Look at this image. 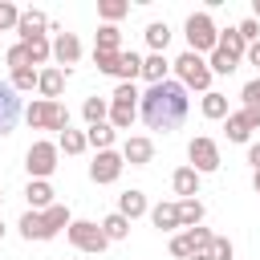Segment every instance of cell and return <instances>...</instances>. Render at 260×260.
Returning a JSON list of instances; mask_svg holds the SVG:
<instances>
[{
    "instance_id": "obj_43",
    "label": "cell",
    "mask_w": 260,
    "mask_h": 260,
    "mask_svg": "<svg viewBox=\"0 0 260 260\" xmlns=\"http://www.w3.org/2000/svg\"><path fill=\"white\" fill-rule=\"evenodd\" d=\"M236 32H240L248 45H256V41H260V20H252V16H248V20H240V24H236Z\"/></svg>"
},
{
    "instance_id": "obj_32",
    "label": "cell",
    "mask_w": 260,
    "mask_h": 260,
    "mask_svg": "<svg viewBox=\"0 0 260 260\" xmlns=\"http://www.w3.org/2000/svg\"><path fill=\"white\" fill-rule=\"evenodd\" d=\"M179 223L183 228H199L203 223V203L199 199H179Z\"/></svg>"
},
{
    "instance_id": "obj_18",
    "label": "cell",
    "mask_w": 260,
    "mask_h": 260,
    "mask_svg": "<svg viewBox=\"0 0 260 260\" xmlns=\"http://www.w3.org/2000/svg\"><path fill=\"white\" fill-rule=\"evenodd\" d=\"M167 73H171V61H167L162 53L142 57V77H146V85H162V81H167Z\"/></svg>"
},
{
    "instance_id": "obj_27",
    "label": "cell",
    "mask_w": 260,
    "mask_h": 260,
    "mask_svg": "<svg viewBox=\"0 0 260 260\" xmlns=\"http://www.w3.org/2000/svg\"><path fill=\"white\" fill-rule=\"evenodd\" d=\"M41 215H45V232H49V236H57L61 228H69V223H73V215H69V207H65V203H53V207H49V211H41Z\"/></svg>"
},
{
    "instance_id": "obj_42",
    "label": "cell",
    "mask_w": 260,
    "mask_h": 260,
    "mask_svg": "<svg viewBox=\"0 0 260 260\" xmlns=\"http://www.w3.org/2000/svg\"><path fill=\"white\" fill-rule=\"evenodd\" d=\"M240 102H244V106H256V110H260V77L244 81V89H240Z\"/></svg>"
},
{
    "instance_id": "obj_4",
    "label": "cell",
    "mask_w": 260,
    "mask_h": 260,
    "mask_svg": "<svg viewBox=\"0 0 260 260\" xmlns=\"http://www.w3.org/2000/svg\"><path fill=\"white\" fill-rule=\"evenodd\" d=\"M24 122H28L32 130H57V134H65V130H69V110H65L61 102L37 98V102L24 106Z\"/></svg>"
},
{
    "instance_id": "obj_10",
    "label": "cell",
    "mask_w": 260,
    "mask_h": 260,
    "mask_svg": "<svg viewBox=\"0 0 260 260\" xmlns=\"http://www.w3.org/2000/svg\"><path fill=\"white\" fill-rule=\"evenodd\" d=\"M122 167H126L122 150H98V158L89 162V179H93L98 187H106V183H118Z\"/></svg>"
},
{
    "instance_id": "obj_3",
    "label": "cell",
    "mask_w": 260,
    "mask_h": 260,
    "mask_svg": "<svg viewBox=\"0 0 260 260\" xmlns=\"http://www.w3.org/2000/svg\"><path fill=\"white\" fill-rule=\"evenodd\" d=\"M138 102H142L138 85H134V81H118V89H114V98H110V126H114V130H130L134 118H138Z\"/></svg>"
},
{
    "instance_id": "obj_2",
    "label": "cell",
    "mask_w": 260,
    "mask_h": 260,
    "mask_svg": "<svg viewBox=\"0 0 260 260\" xmlns=\"http://www.w3.org/2000/svg\"><path fill=\"white\" fill-rule=\"evenodd\" d=\"M171 65H175V81H183L187 93H191V89L211 93V77H215V73H211V65H207V57H199V53L187 49V53H179Z\"/></svg>"
},
{
    "instance_id": "obj_14",
    "label": "cell",
    "mask_w": 260,
    "mask_h": 260,
    "mask_svg": "<svg viewBox=\"0 0 260 260\" xmlns=\"http://www.w3.org/2000/svg\"><path fill=\"white\" fill-rule=\"evenodd\" d=\"M65 69H57V65H49V69H41V81H37V93L45 98V102H57L61 98V89H65Z\"/></svg>"
},
{
    "instance_id": "obj_22",
    "label": "cell",
    "mask_w": 260,
    "mask_h": 260,
    "mask_svg": "<svg viewBox=\"0 0 260 260\" xmlns=\"http://www.w3.org/2000/svg\"><path fill=\"white\" fill-rule=\"evenodd\" d=\"M199 110H203V118H211V122H219V118H228L232 110H228V93H203V102H199Z\"/></svg>"
},
{
    "instance_id": "obj_13",
    "label": "cell",
    "mask_w": 260,
    "mask_h": 260,
    "mask_svg": "<svg viewBox=\"0 0 260 260\" xmlns=\"http://www.w3.org/2000/svg\"><path fill=\"white\" fill-rule=\"evenodd\" d=\"M53 183L49 179H28V187H24V199H28V211H49L53 207Z\"/></svg>"
},
{
    "instance_id": "obj_9",
    "label": "cell",
    "mask_w": 260,
    "mask_h": 260,
    "mask_svg": "<svg viewBox=\"0 0 260 260\" xmlns=\"http://www.w3.org/2000/svg\"><path fill=\"white\" fill-rule=\"evenodd\" d=\"M20 118H24V102H20V93H16L8 81H0V138H8V134L16 130Z\"/></svg>"
},
{
    "instance_id": "obj_49",
    "label": "cell",
    "mask_w": 260,
    "mask_h": 260,
    "mask_svg": "<svg viewBox=\"0 0 260 260\" xmlns=\"http://www.w3.org/2000/svg\"><path fill=\"white\" fill-rule=\"evenodd\" d=\"M252 183H256V191H260V171H252Z\"/></svg>"
},
{
    "instance_id": "obj_35",
    "label": "cell",
    "mask_w": 260,
    "mask_h": 260,
    "mask_svg": "<svg viewBox=\"0 0 260 260\" xmlns=\"http://www.w3.org/2000/svg\"><path fill=\"white\" fill-rule=\"evenodd\" d=\"M207 65H211V73H223V77H228V73H236V69H240V61H236V57H232V53H223V49H215V53H211V57H207Z\"/></svg>"
},
{
    "instance_id": "obj_12",
    "label": "cell",
    "mask_w": 260,
    "mask_h": 260,
    "mask_svg": "<svg viewBox=\"0 0 260 260\" xmlns=\"http://www.w3.org/2000/svg\"><path fill=\"white\" fill-rule=\"evenodd\" d=\"M122 158H126L130 167H146V162L154 158V142H150L146 134H130V138L122 142Z\"/></svg>"
},
{
    "instance_id": "obj_33",
    "label": "cell",
    "mask_w": 260,
    "mask_h": 260,
    "mask_svg": "<svg viewBox=\"0 0 260 260\" xmlns=\"http://www.w3.org/2000/svg\"><path fill=\"white\" fill-rule=\"evenodd\" d=\"M126 12H130V4H126V0H98V16H102L106 24H118Z\"/></svg>"
},
{
    "instance_id": "obj_48",
    "label": "cell",
    "mask_w": 260,
    "mask_h": 260,
    "mask_svg": "<svg viewBox=\"0 0 260 260\" xmlns=\"http://www.w3.org/2000/svg\"><path fill=\"white\" fill-rule=\"evenodd\" d=\"M252 20H260V0H256V4H252Z\"/></svg>"
},
{
    "instance_id": "obj_44",
    "label": "cell",
    "mask_w": 260,
    "mask_h": 260,
    "mask_svg": "<svg viewBox=\"0 0 260 260\" xmlns=\"http://www.w3.org/2000/svg\"><path fill=\"white\" fill-rule=\"evenodd\" d=\"M187 236H191V244H195V252H207V248H211V240H215V236H211L207 228H187Z\"/></svg>"
},
{
    "instance_id": "obj_52",
    "label": "cell",
    "mask_w": 260,
    "mask_h": 260,
    "mask_svg": "<svg viewBox=\"0 0 260 260\" xmlns=\"http://www.w3.org/2000/svg\"><path fill=\"white\" fill-rule=\"evenodd\" d=\"M0 203H4V191H0Z\"/></svg>"
},
{
    "instance_id": "obj_36",
    "label": "cell",
    "mask_w": 260,
    "mask_h": 260,
    "mask_svg": "<svg viewBox=\"0 0 260 260\" xmlns=\"http://www.w3.org/2000/svg\"><path fill=\"white\" fill-rule=\"evenodd\" d=\"M134 77H142V57H138V53H122L118 81H134Z\"/></svg>"
},
{
    "instance_id": "obj_25",
    "label": "cell",
    "mask_w": 260,
    "mask_h": 260,
    "mask_svg": "<svg viewBox=\"0 0 260 260\" xmlns=\"http://www.w3.org/2000/svg\"><path fill=\"white\" fill-rule=\"evenodd\" d=\"M114 138H118V130H114L110 122H102V126H89V130H85V142H89L93 150H114Z\"/></svg>"
},
{
    "instance_id": "obj_46",
    "label": "cell",
    "mask_w": 260,
    "mask_h": 260,
    "mask_svg": "<svg viewBox=\"0 0 260 260\" xmlns=\"http://www.w3.org/2000/svg\"><path fill=\"white\" fill-rule=\"evenodd\" d=\"M244 61H248V65H256V69H260V41H256V45H248V53H244Z\"/></svg>"
},
{
    "instance_id": "obj_5",
    "label": "cell",
    "mask_w": 260,
    "mask_h": 260,
    "mask_svg": "<svg viewBox=\"0 0 260 260\" xmlns=\"http://www.w3.org/2000/svg\"><path fill=\"white\" fill-rule=\"evenodd\" d=\"M183 28H187V49H191V53H199V57L207 53V57H211V53L219 49V28H215V20H211L207 12H191Z\"/></svg>"
},
{
    "instance_id": "obj_16",
    "label": "cell",
    "mask_w": 260,
    "mask_h": 260,
    "mask_svg": "<svg viewBox=\"0 0 260 260\" xmlns=\"http://www.w3.org/2000/svg\"><path fill=\"white\" fill-rule=\"evenodd\" d=\"M118 211L134 223L138 215H150V203H146V195H142L138 187H130V191H122V195H118Z\"/></svg>"
},
{
    "instance_id": "obj_17",
    "label": "cell",
    "mask_w": 260,
    "mask_h": 260,
    "mask_svg": "<svg viewBox=\"0 0 260 260\" xmlns=\"http://www.w3.org/2000/svg\"><path fill=\"white\" fill-rule=\"evenodd\" d=\"M171 187H175L179 199H195V195H199V171H195V167H179V171L171 175Z\"/></svg>"
},
{
    "instance_id": "obj_37",
    "label": "cell",
    "mask_w": 260,
    "mask_h": 260,
    "mask_svg": "<svg viewBox=\"0 0 260 260\" xmlns=\"http://www.w3.org/2000/svg\"><path fill=\"white\" fill-rule=\"evenodd\" d=\"M171 256H175V260H191V256H195V244H191V236H187V232L171 236Z\"/></svg>"
},
{
    "instance_id": "obj_31",
    "label": "cell",
    "mask_w": 260,
    "mask_h": 260,
    "mask_svg": "<svg viewBox=\"0 0 260 260\" xmlns=\"http://www.w3.org/2000/svg\"><path fill=\"white\" fill-rule=\"evenodd\" d=\"M37 81H41V69H12V77H8V85L16 93H32Z\"/></svg>"
},
{
    "instance_id": "obj_45",
    "label": "cell",
    "mask_w": 260,
    "mask_h": 260,
    "mask_svg": "<svg viewBox=\"0 0 260 260\" xmlns=\"http://www.w3.org/2000/svg\"><path fill=\"white\" fill-rule=\"evenodd\" d=\"M244 118H248L252 130H260V110H256V106H244Z\"/></svg>"
},
{
    "instance_id": "obj_19",
    "label": "cell",
    "mask_w": 260,
    "mask_h": 260,
    "mask_svg": "<svg viewBox=\"0 0 260 260\" xmlns=\"http://www.w3.org/2000/svg\"><path fill=\"white\" fill-rule=\"evenodd\" d=\"M150 223H154L158 232L183 228V223H179V203H154V207H150Z\"/></svg>"
},
{
    "instance_id": "obj_28",
    "label": "cell",
    "mask_w": 260,
    "mask_h": 260,
    "mask_svg": "<svg viewBox=\"0 0 260 260\" xmlns=\"http://www.w3.org/2000/svg\"><path fill=\"white\" fill-rule=\"evenodd\" d=\"M102 232H106L110 244H114V240H126V236H130V219H126L122 211H110V215L102 219Z\"/></svg>"
},
{
    "instance_id": "obj_26",
    "label": "cell",
    "mask_w": 260,
    "mask_h": 260,
    "mask_svg": "<svg viewBox=\"0 0 260 260\" xmlns=\"http://www.w3.org/2000/svg\"><path fill=\"white\" fill-rule=\"evenodd\" d=\"M146 45H150V53H167V45H171L167 20H150V24H146Z\"/></svg>"
},
{
    "instance_id": "obj_39",
    "label": "cell",
    "mask_w": 260,
    "mask_h": 260,
    "mask_svg": "<svg viewBox=\"0 0 260 260\" xmlns=\"http://www.w3.org/2000/svg\"><path fill=\"white\" fill-rule=\"evenodd\" d=\"M4 61H8V69H32V61H28V49L16 41L8 53H4Z\"/></svg>"
},
{
    "instance_id": "obj_41",
    "label": "cell",
    "mask_w": 260,
    "mask_h": 260,
    "mask_svg": "<svg viewBox=\"0 0 260 260\" xmlns=\"http://www.w3.org/2000/svg\"><path fill=\"white\" fill-rule=\"evenodd\" d=\"M16 24H20V8L8 4V0H0V32L4 28H16Z\"/></svg>"
},
{
    "instance_id": "obj_11",
    "label": "cell",
    "mask_w": 260,
    "mask_h": 260,
    "mask_svg": "<svg viewBox=\"0 0 260 260\" xmlns=\"http://www.w3.org/2000/svg\"><path fill=\"white\" fill-rule=\"evenodd\" d=\"M53 61H57V69H65V73H69V65L81 61V41H77V32H57V37H53Z\"/></svg>"
},
{
    "instance_id": "obj_24",
    "label": "cell",
    "mask_w": 260,
    "mask_h": 260,
    "mask_svg": "<svg viewBox=\"0 0 260 260\" xmlns=\"http://www.w3.org/2000/svg\"><path fill=\"white\" fill-rule=\"evenodd\" d=\"M223 130H228V142H248V134H252V126H248L244 110H232V114L223 118Z\"/></svg>"
},
{
    "instance_id": "obj_38",
    "label": "cell",
    "mask_w": 260,
    "mask_h": 260,
    "mask_svg": "<svg viewBox=\"0 0 260 260\" xmlns=\"http://www.w3.org/2000/svg\"><path fill=\"white\" fill-rule=\"evenodd\" d=\"M203 256H207V260H232V256H236V248H232V240H228V236H215V240H211V248H207Z\"/></svg>"
},
{
    "instance_id": "obj_40",
    "label": "cell",
    "mask_w": 260,
    "mask_h": 260,
    "mask_svg": "<svg viewBox=\"0 0 260 260\" xmlns=\"http://www.w3.org/2000/svg\"><path fill=\"white\" fill-rule=\"evenodd\" d=\"M93 65L110 77H118V65H122V53H93Z\"/></svg>"
},
{
    "instance_id": "obj_6",
    "label": "cell",
    "mask_w": 260,
    "mask_h": 260,
    "mask_svg": "<svg viewBox=\"0 0 260 260\" xmlns=\"http://www.w3.org/2000/svg\"><path fill=\"white\" fill-rule=\"evenodd\" d=\"M57 158H61V146L37 138V142L24 150V171H28V179H49V175L57 171Z\"/></svg>"
},
{
    "instance_id": "obj_8",
    "label": "cell",
    "mask_w": 260,
    "mask_h": 260,
    "mask_svg": "<svg viewBox=\"0 0 260 260\" xmlns=\"http://www.w3.org/2000/svg\"><path fill=\"white\" fill-rule=\"evenodd\" d=\"M187 167H195L199 175H211V171H219V146H215V138H207V134H199V138H191L187 142Z\"/></svg>"
},
{
    "instance_id": "obj_29",
    "label": "cell",
    "mask_w": 260,
    "mask_h": 260,
    "mask_svg": "<svg viewBox=\"0 0 260 260\" xmlns=\"http://www.w3.org/2000/svg\"><path fill=\"white\" fill-rule=\"evenodd\" d=\"M24 49H28V61H32V69L37 65H45L49 57H53V41L49 37H32V41H20Z\"/></svg>"
},
{
    "instance_id": "obj_50",
    "label": "cell",
    "mask_w": 260,
    "mask_h": 260,
    "mask_svg": "<svg viewBox=\"0 0 260 260\" xmlns=\"http://www.w3.org/2000/svg\"><path fill=\"white\" fill-rule=\"evenodd\" d=\"M191 260H207V256H203V252H195V256H191Z\"/></svg>"
},
{
    "instance_id": "obj_20",
    "label": "cell",
    "mask_w": 260,
    "mask_h": 260,
    "mask_svg": "<svg viewBox=\"0 0 260 260\" xmlns=\"http://www.w3.org/2000/svg\"><path fill=\"white\" fill-rule=\"evenodd\" d=\"M93 53H122V32L118 24H102L93 32Z\"/></svg>"
},
{
    "instance_id": "obj_34",
    "label": "cell",
    "mask_w": 260,
    "mask_h": 260,
    "mask_svg": "<svg viewBox=\"0 0 260 260\" xmlns=\"http://www.w3.org/2000/svg\"><path fill=\"white\" fill-rule=\"evenodd\" d=\"M57 146H61L65 154H81V150H89V142H85V130H65V134L57 138Z\"/></svg>"
},
{
    "instance_id": "obj_15",
    "label": "cell",
    "mask_w": 260,
    "mask_h": 260,
    "mask_svg": "<svg viewBox=\"0 0 260 260\" xmlns=\"http://www.w3.org/2000/svg\"><path fill=\"white\" fill-rule=\"evenodd\" d=\"M45 28H49V16H45L41 8H24V12H20V24H16V32H20V41H32V37H45Z\"/></svg>"
},
{
    "instance_id": "obj_47",
    "label": "cell",
    "mask_w": 260,
    "mask_h": 260,
    "mask_svg": "<svg viewBox=\"0 0 260 260\" xmlns=\"http://www.w3.org/2000/svg\"><path fill=\"white\" fill-rule=\"evenodd\" d=\"M248 162H252V171H260V142L248 146Z\"/></svg>"
},
{
    "instance_id": "obj_21",
    "label": "cell",
    "mask_w": 260,
    "mask_h": 260,
    "mask_svg": "<svg viewBox=\"0 0 260 260\" xmlns=\"http://www.w3.org/2000/svg\"><path fill=\"white\" fill-rule=\"evenodd\" d=\"M16 228H20V236H24V240H53V236L45 232V215H41V211H24Z\"/></svg>"
},
{
    "instance_id": "obj_51",
    "label": "cell",
    "mask_w": 260,
    "mask_h": 260,
    "mask_svg": "<svg viewBox=\"0 0 260 260\" xmlns=\"http://www.w3.org/2000/svg\"><path fill=\"white\" fill-rule=\"evenodd\" d=\"M0 240H4V223H0Z\"/></svg>"
},
{
    "instance_id": "obj_7",
    "label": "cell",
    "mask_w": 260,
    "mask_h": 260,
    "mask_svg": "<svg viewBox=\"0 0 260 260\" xmlns=\"http://www.w3.org/2000/svg\"><path fill=\"white\" fill-rule=\"evenodd\" d=\"M65 236H69V244L77 248V252H89V256H98V252H106V232H102V223H93V219H73L69 228H65Z\"/></svg>"
},
{
    "instance_id": "obj_30",
    "label": "cell",
    "mask_w": 260,
    "mask_h": 260,
    "mask_svg": "<svg viewBox=\"0 0 260 260\" xmlns=\"http://www.w3.org/2000/svg\"><path fill=\"white\" fill-rule=\"evenodd\" d=\"M219 49H223V53H232L236 61H244V53H248V41H244L236 28H223V32H219Z\"/></svg>"
},
{
    "instance_id": "obj_1",
    "label": "cell",
    "mask_w": 260,
    "mask_h": 260,
    "mask_svg": "<svg viewBox=\"0 0 260 260\" xmlns=\"http://www.w3.org/2000/svg\"><path fill=\"white\" fill-rule=\"evenodd\" d=\"M187 110H191L187 85L175 81V77H167L162 85H150L142 93V102H138V114H142V122L150 130H175V126H183Z\"/></svg>"
},
{
    "instance_id": "obj_23",
    "label": "cell",
    "mask_w": 260,
    "mask_h": 260,
    "mask_svg": "<svg viewBox=\"0 0 260 260\" xmlns=\"http://www.w3.org/2000/svg\"><path fill=\"white\" fill-rule=\"evenodd\" d=\"M81 118H85L89 126L110 122V102H106V98H85V102H81Z\"/></svg>"
}]
</instances>
